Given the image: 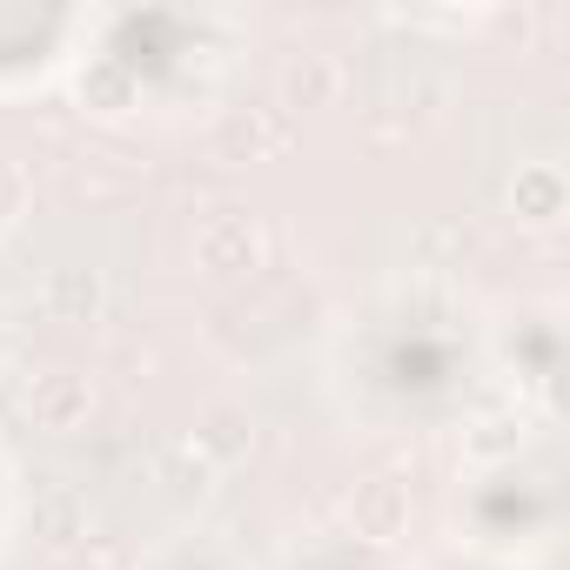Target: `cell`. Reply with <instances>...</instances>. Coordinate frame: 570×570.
Returning <instances> with one entry per match:
<instances>
[{"mask_svg":"<svg viewBox=\"0 0 570 570\" xmlns=\"http://www.w3.org/2000/svg\"><path fill=\"white\" fill-rule=\"evenodd\" d=\"M195 255H202V268H215V275H242V268H255L262 235H255V222L222 215V222H208V228L195 235Z\"/></svg>","mask_w":570,"mask_h":570,"instance_id":"7a4b0ae2","label":"cell"},{"mask_svg":"<svg viewBox=\"0 0 570 570\" xmlns=\"http://www.w3.org/2000/svg\"><path fill=\"white\" fill-rule=\"evenodd\" d=\"M563 168L557 161H523L517 168V181H510V208H517V222L523 228H550L557 215H563Z\"/></svg>","mask_w":570,"mask_h":570,"instance_id":"6da1fadb","label":"cell"},{"mask_svg":"<svg viewBox=\"0 0 570 570\" xmlns=\"http://www.w3.org/2000/svg\"><path fill=\"white\" fill-rule=\"evenodd\" d=\"M350 517H356V530L370 537V543H390V537H403V523H410V497L396 490V483H363L356 490V503H350Z\"/></svg>","mask_w":570,"mask_h":570,"instance_id":"3957f363","label":"cell"},{"mask_svg":"<svg viewBox=\"0 0 570 570\" xmlns=\"http://www.w3.org/2000/svg\"><path fill=\"white\" fill-rule=\"evenodd\" d=\"M81 95H88V101H95V108H128V75H121V68H108V61H101V68H95V75H81Z\"/></svg>","mask_w":570,"mask_h":570,"instance_id":"277c9868","label":"cell"}]
</instances>
